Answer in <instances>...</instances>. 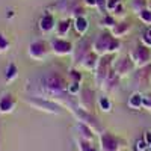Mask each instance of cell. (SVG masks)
<instances>
[{
    "label": "cell",
    "instance_id": "6da1fadb",
    "mask_svg": "<svg viewBox=\"0 0 151 151\" xmlns=\"http://www.w3.org/2000/svg\"><path fill=\"white\" fill-rule=\"evenodd\" d=\"M35 94H36L35 97L53 100V101L59 103L60 106L67 107L68 110L76 104L73 101V97L68 94V82L59 73H48L42 76L38 80Z\"/></svg>",
    "mask_w": 151,
    "mask_h": 151
},
{
    "label": "cell",
    "instance_id": "7a4b0ae2",
    "mask_svg": "<svg viewBox=\"0 0 151 151\" xmlns=\"http://www.w3.org/2000/svg\"><path fill=\"white\" fill-rule=\"evenodd\" d=\"M119 48H121V41L113 36L110 30L101 32L92 42V50L100 56L115 55Z\"/></svg>",
    "mask_w": 151,
    "mask_h": 151
},
{
    "label": "cell",
    "instance_id": "3957f363",
    "mask_svg": "<svg viewBox=\"0 0 151 151\" xmlns=\"http://www.w3.org/2000/svg\"><path fill=\"white\" fill-rule=\"evenodd\" d=\"M115 55H104V56H100L98 60V65L95 68L94 73V77H95V85L98 88H103L104 82L107 80V77L110 76L112 70H113V64H115Z\"/></svg>",
    "mask_w": 151,
    "mask_h": 151
},
{
    "label": "cell",
    "instance_id": "277c9868",
    "mask_svg": "<svg viewBox=\"0 0 151 151\" xmlns=\"http://www.w3.org/2000/svg\"><path fill=\"white\" fill-rule=\"evenodd\" d=\"M70 112L73 113V116L77 119V122H83V124H86V125H89V127L95 132V134H100V133L103 132L101 124H100L98 118L94 115L92 112L85 110V109L80 107L79 104H74V106L70 109Z\"/></svg>",
    "mask_w": 151,
    "mask_h": 151
},
{
    "label": "cell",
    "instance_id": "5b68a950",
    "mask_svg": "<svg viewBox=\"0 0 151 151\" xmlns=\"http://www.w3.org/2000/svg\"><path fill=\"white\" fill-rule=\"evenodd\" d=\"M24 101H26L29 106H32L36 110H41L45 113H55V115H59L62 113V107L59 103L53 101V100H48V98H42V97H24Z\"/></svg>",
    "mask_w": 151,
    "mask_h": 151
},
{
    "label": "cell",
    "instance_id": "8992f818",
    "mask_svg": "<svg viewBox=\"0 0 151 151\" xmlns=\"http://www.w3.org/2000/svg\"><path fill=\"white\" fill-rule=\"evenodd\" d=\"M98 141H100V151H121L127 147L125 139L106 130H103L98 134Z\"/></svg>",
    "mask_w": 151,
    "mask_h": 151
},
{
    "label": "cell",
    "instance_id": "52a82bcc",
    "mask_svg": "<svg viewBox=\"0 0 151 151\" xmlns=\"http://www.w3.org/2000/svg\"><path fill=\"white\" fill-rule=\"evenodd\" d=\"M50 52H52V47H50V42L44 41V40H36L33 42H30L29 45V50H27V55L33 59V60H38V62H44Z\"/></svg>",
    "mask_w": 151,
    "mask_h": 151
},
{
    "label": "cell",
    "instance_id": "ba28073f",
    "mask_svg": "<svg viewBox=\"0 0 151 151\" xmlns=\"http://www.w3.org/2000/svg\"><path fill=\"white\" fill-rule=\"evenodd\" d=\"M133 62H134V65L136 68H141V67H145L148 64H151V47L145 45V44H137L134 48H133V52L130 53Z\"/></svg>",
    "mask_w": 151,
    "mask_h": 151
},
{
    "label": "cell",
    "instance_id": "9c48e42d",
    "mask_svg": "<svg viewBox=\"0 0 151 151\" xmlns=\"http://www.w3.org/2000/svg\"><path fill=\"white\" fill-rule=\"evenodd\" d=\"M50 47H52V52L58 56H68V55H73L74 52V45L71 41L64 40V38H58V36L52 38Z\"/></svg>",
    "mask_w": 151,
    "mask_h": 151
},
{
    "label": "cell",
    "instance_id": "30bf717a",
    "mask_svg": "<svg viewBox=\"0 0 151 151\" xmlns=\"http://www.w3.org/2000/svg\"><path fill=\"white\" fill-rule=\"evenodd\" d=\"M134 68H136V65H134L132 56H124L122 59L116 60L115 64H113V70H115V73L121 79L125 77V76H129L130 73H133Z\"/></svg>",
    "mask_w": 151,
    "mask_h": 151
},
{
    "label": "cell",
    "instance_id": "8fae6325",
    "mask_svg": "<svg viewBox=\"0 0 151 151\" xmlns=\"http://www.w3.org/2000/svg\"><path fill=\"white\" fill-rule=\"evenodd\" d=\"M94 104H95V94H94V91L91 89V88H88V86H83L80 94H79V106L83 107L85 110L92 112Z\"/></svg>",
    "mask_w": 151,
    "mask_h": 151
},
{
    "label": "cell",
    "instance_id": "7c38bea8",
    "mask_svg": "<svg viewBox=\"0 0 151 151\" xmlns=\"http://www.w3.org/2000/svg\"><path fill=\"white\" fill-rule=\"evenodd\" d=\"M92 50V45H91V41H88V40H80L79 44L74 47V52H73V60H74V64H77L80 65L82 64V60L85 59V56L88 55Z\"/></svg>",
    "mask_w": 151,
    "mask_h": 151
},
{
    "label": "cell",
    "instance_id": "4fadbf2b",
    "mask_svg": "<svg viewBox=\"0 0 151 151\" xmlns=\"http://www.w3.org/2000/svg\"><path fill=\"white\" fill-rule=\"evenodd\" d=\"M133 82L136 85H141V86L151 85V64L137 68L136 73L133 74Z\"/></svg>",
    "mask_w": 151,
    "mask_h": 151
},
{
    "label": "cell",
    "instance_id": "5bb4252c",
    "mask_svg": "<svg viewBox=\"0 0 151 151\" xmlns=\"http://www.w3.org/2000/svg\"><path fill=\"white\" fill-rule=\"evenodd\" d=\"M17 98L12 95L11 92H6L0 97V113L2 115H8V113H12L17 107Z\"/></svg>",
    "mask_w": 151,
    "mask_h": 151
},
{
    "label": "cell",
    "instance_id": "9a60e30c",
    "mask_svg": "<svg viewBox=\"0 0 151 151\" xmlns=\"http://www.w3.org/2000/svg\"><path fill=\"white\" fill-rule=\"evenodd\" d=\"M56 20H55V15L52 14V12H44L42 17L40 18V21H38V27H40V30L42 33H50L53 32L56 29Z\"/></svg>",
    "mask_w": 151,
    "mask_h": 151
},
{
    "label": "cell",
    "instance_id": "2e32d148",
    "mask_svg": "<svg viewBox=\"0 0 151 151\" xmlns=\"http://www.w3.org/2000/svg\"><path fill=\"white\" fill-rule=\"evenodd\" d=\"M130 30H132V23H130V21H127V20L116 21V24L110 29L112 35L115 36V38H118V40H119V38H122V36H125Z\"/></svg>",
    "mask_w": 151,
    "mask_h": 151
},
{
    "label": "cell",
    "instance_id": "e0dca14e",
    "mask_svg": "<svg viewBox=\"0 0 151 151\" xmlns=\"http://www.w3.org/2000/svg\"><path fill=\"white\" fill-rule=\"evenodd\" d=\"M98 60H100V55H97L94 50H91V52L85 56V59L82 60L80 67L83 70H88V71H95V68L98 65Z\"/></svg>",
    "mask_w": 151,
    "mask_h": 151
},
{
    "label": "cell",
    "instance_id": "ac0fdd59",
    "mask_svg": "<svg viewBox=\"0 0 151 151\" xmlns=\"http://www.w3.org/2000/svg\"><path fill=\"white\" fill-rule=\"evenodd\" d=\"M76 129H77V132H79V139L89 141V142H92L95 139V132L89 127V125H86L83 122H77L76 124Z\"/></svg>",
    "mask_w": 151,
    "mask_h": 151
},
{
    "label": "cell",
    "instance_id": "d6986e66",
    "mask_svg": "<svg viewBox=\"0 0 151 151\" xmlns=\"http://www.w3.org/2000/svg\"><path fill=\"white\" fill-rule=\"evenodd\" d=\"M74 30L77 32L79 36H85L86 32L89 30V21H88V18L85 15H80V17H76L74 18Z\"/></svg>",
    "mask_w": 151,
    "mask_h": 151
},
{
    "label": "cell",
    "instance_id": "ffe728a7",
    "mask_svg": "<svg viewBox=\"0 0 151 151\" xmlns=\"http://www.w3.org/2000/svg\"><path fill=\"white\" fill-rule=\"evenodd\" d=\"M56 8L60 12H68V14L73 17L74 11L79 8V0H59V3L56 5Z\"/></svg>",
    "mask_w": 151,
    "mask_h": 151
},
{
    "label": "cell",
    "instance_id": "44dd1931",
    "mask_svg": "<svg viewBox=\"0 0 151 151\" xmlns=\"http://www.w3.org/2000/svg\"><path fill=\"white\" fill-rule=\"evenodd\" d=\"M129 107L133 109V110H139L141 107H144V95L141 92H134L130 95L129 98Z\"/></svg>",
    "mask_w": 151,
    "mask_h": 151
},
{
    "label": "cell",
    "instance_id": "7402d4cb",
    "mask_svg": "<svg viewBox=\"0 0 151 151\" xmlns=\"http://www.w3.org/2000/svg\"><path fill=\"white\" fill-rule=\"evenodd\" d=\"M71 26H73V24H71V18H64V20L58 21V24H56V33H58V36H65L70 32Z\"/></svg>",
    "mask_w": 151,
    "mask_h": 151
},
{
    "label": "cell",
    "instance_id": "603a6c76",
    "mask_svg": "<svg viewBox=\"0 0 151 151\" xmlns=\"http://www.w3.org/2000/svg\"><path fill=\"white\" fill-rule=\"evenodd\" d=\"M17 76H18V67L14 62H11L5 70V79H6V82H14L17 79Z\"/></svg>",
    "mask_w": 151,
    "mask_h": 151
},
{
    "label": "cell",
    "instance_id": "cb8c5ba5",
    "mask_svg": "<svg viewBox=\"0 0 151 151\" xmlns=\"http://www.w3.org/2000/svg\"><path fill=\"white\" fill-rule=\"evenodd\" d=\"M115 24H116V18L113 17L112 14H106V15L103 17V20L100 21V26H101V27H106V29H109V30H110L113 26H115Z\"/></svg>",
    "mask_w": 151,
    "mask_h": 151
},
{
    "label": "cell",
    "instance_id": "d4e9b609",
    "mask_svg": "<svg viewBox=\"0 0 151 151\" xmlns=\"http://www.w3.org/2000/svg\"><path fill=\"white\" fill-rule=\"evenodd\" d=\"M147 8H148V0H132V9L136 15Z\"/></svg>",
    "mask_w": 151,
    "mask_h": 151
},
{
    "label": "cell",
    "instance_id": "484cf974",
    "mask_svg": "<svg viewBox=\"0 0 151 151\" xmlns=\"http://www.w3.org/2000/svg\"><path fill=\"white\" fill-rule=\"evenodd\" d=\"M80 91H82L80 82H71V83H68V94H70L73 98H74V97H79Z\"/></svg>",
    "mask_w": 151,
    "mask_h": 151
},
{
    "label": "cell",
    "instance_id": "4316f807",
    "mask_svg": "<svg viewBox=\"0 0 151 151\" xmlns=\"http://www.w3.org/2000/svg\"><path fill=\"white\" fill-rule=\"evenodd\" d=\"M98 107L103 112H110L112 110V101L107 97H100L98 98Z\"/></svg>",
    "mask_w": 151,
    "mask_h": 151
},
{
    "label": "cell",
    "instance_id": "83f0119b",
    "mask_svg": "<svg viewBox=\"0 0 151 151\" xmlns=\"http://www.w3.org/2000/svg\"><path fill=\"white\" fill-rule=\"evenodd\" d=\"M77 145H79V151H98V150L92 145V142H89V141L79 139V141H77Z\"/></svg>",
    "mask_w": 151,
    "mask_h": 151
},
{
    "label": "cell",
    "instance_id": "f1b7e54d",
    "mask_svg": "<svg viewBox=\"0 0 151 151\" xmlns=\"http://www.w3.org/2000/svg\"><path fill=\"white\" fill-rule=\"evenodd\" d=\"M137 17H139V20L144 23V24H148V26H151V9H144L141 11L139 14H137Z\"/></svg>",
    "mask_w": 151,
    "mask_h": 151
},
{
    "label": "cell",
    "instance_id": "f546056e",
    "mask_svg": "<svg viewBox=\"0 0 151 151\" xmlns=\"http://www.w3.org/2000/svg\"><path fill=\"white\" fill-rule=\"evenodd\" d=\"M9 47H11L9 40H8V38H6L2 32H0V53H5V52H8Z\"/></svg>",
    "mask_w": 151,
    "mask_h": 151
},
{
    "label": "cell",
    "instance_id": "4dcf8cb0",
    "mask_svg": "<svg viewBox=\"0 0 151 151\" xmlns=\"http://www.w3.org/2000/svg\"><path fill=\"white\" fill-rule=\"evenodd\" d=\"M148 148H150V145L145 142L144 137L137 141V142H136V147H134V150H136V151H145V150H148Z\"/></svg>",
    "mask_w": 151,
    "mask_h": 151
},
{
    "label": "cell",
    "instance_id": "1f68e13d",
    "mask_svg": "<svg viewBox=\"0 0 151 151\" xmlns=\"http://www.w3.org/2000/svg\"><path fill=\"white\" fill-rule=\"evenodd\" d=\"M70 77L73 79V82H80V83H82L83 76H82V73L77 71V70H71V71H70Z\"/></svg>",
    "mask_w": 151,
    "mask_h": 151
},
{
    "label": "cell",
    "instance_id": "d6a6232c",
    "mask_svg": "<svg viewBox=\"0 0 151 151\" xmlns=\"http://www.w3.org/2000/svg\"><path fill=\"white\" fill-rule=\"evenodd\" d=\"M121 3H122L121 0H107V11L109 12H113V11H115V8L118 5H121Z\"/></svg>",
    "mask_w": 151,
    "mask_h": 151
},
{
    "label": "cell",
    "instance_id": "836d02e7",
    "mask_svg": "<svg viewBox=\"0 0 151 151\" xmlns=\"http://www.w3.org/2000/svg\"><path fill=\"white\" fill-rule=\"evenodd\" d=\"M97 9L101 12H107V0H97Z\"/></svg>",
    "mask_w": 151,
    "mask_h": 151
},
{
    "label": "cell",
    "instance_id": "e575fe53",
    "mask_svg": "<svg viewBox=\"0 0 151 151\" xmlns=\"http://www.w3.org/2000/svg\"><path fill=\"white\" fill-rule=\"evenodd\" d=\"M144 107L148 112H151V92H148V94L144 95Z\"/></svg>",
    "mask_w": 151,
    "mask_h": 151
},
{
    "label": "cell",
    "instance_id": "d590c367",
    "mask_svg": "<svg viewBox=\"0 0 151 151\" xmlns=\"http://www.w3.org/2000/svg\"><path fill=\"white\" fill-rule=\"evenodd\" d=\"M112 15H113V17H122V15H124V6H122V3L115 8V11L112 12Z\"/></svg>",
    "mask_w": 151,
    "mask_h": 151
},
{
    "label": "cell",
    "instance_id": "8d00e7d4",
    "mask_svg": "<svg viewBox=\"0 0 151 151\" xmlns=\"http://www.w3.org/2000/svg\"><path fill=\"white\" fill-rule=\"evenodd\" d=\"M142 137L145 139V142H147L148 145H151V132H150V130H147V132L144 133V136H142Z\"/></svg>",
    "mask_w": 151,
    "mask_h": 151
},
{
    "label": "cell",
    "instance_id": "74e56055",
    "mask_svg": "<svg viewBox=\"0 0 151 151\" xmlns=\"http://www.w3.org/2000/svg\"><path fill=\"white\" fill-rule=\"evenodd\" d=\"M142 44H145V45H148V47H151V38L145 33L144 36H142Z\"/></svg>",
    "mask_w": 151,
    "mask_h": 151
},
{
    "label": "cell",
    "instance_id": "f35d334b",
    "mask_svg": "<svg viewBox=\"0 0 151 151\" xmlns=\"http://www.w3.org/2000/svg\"><path fill=\"white\" fill-rule=\"evenodd\" d=\"M86 6H91V8H97V0H83Z\"/></svg>",
    "mask_w": 151,
    "mask_h": 151
},
{
    "label": "cell",
    "instance_id": "ab89813d",
    "mask_svg": "<svg viewBox=\"0 0 151 151\" xmlns=\"http://www.w3.org/2000/svg\"><path fill=\"white\" fill-rule=\"evenodd\" d=\"M147 35H148V36H150V38H151V27H150V29H148V32H147Z\"/></svg>",
    "mask_w": 151,
    "mask_h": 151
},
{
    "label": "cell",
    "instance_id": "60d3db41",
    "mask_svg": "<svg viewBox=\"0 0 151 151\" xmlns=\"http://www.w3.org/2000/svg\"><path fill=\"white\" fill-rule=\"evenodd\" d=\"M0 142H2V130H0Z\"/></svg>",
    "mask_w": 151,
    "mask_h": 151
},
{
    "label": "cell",
    "instance_id": "b9f144b4",
    "mask_svg": "<svg viewBox=\"0 0 151 151\" xmlns=\"http://www.w3.org/2000/svg\"><path fill=\"white\" fill-rule=\"evenodd\" d=\"M150 151H151V145H150Z\"/></svg>",
    "mask_w": 151,
    "mask_h": 151
},
{
    "label": "cell",
    "instance_id": "7bdbcfd3",
    "mask_svg": "<svg viewBox=\"0 0 151 151\" xmlns=\"http://www.w3.org/2000/svg\"><path fill=\"white\" fill-rule=\"evenodd\" d=\"M121 151H124V150H121Z\"/></svg>",
    "mask_w": 151,
    "mask_h": 151
}]
</instances>
